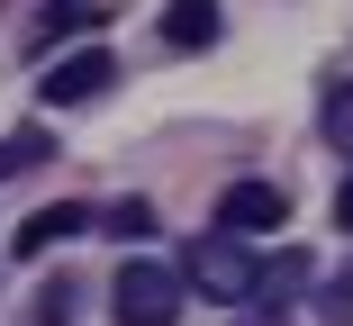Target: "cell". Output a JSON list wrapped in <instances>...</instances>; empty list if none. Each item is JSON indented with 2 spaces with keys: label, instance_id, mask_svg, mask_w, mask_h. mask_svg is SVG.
<instances>
[{
  "label": "cell",
  "instance_id": "obj_5",
  "mask_svg": "<svg viewBox=\"0 0 353 326\" xmlns=\"http://www.w3.org/2000/svg\"><path fill=\"white\" fill-rule=\"evenodd\" d=\"M218 0H163V45L172 54H199V45H218Z\"/></svg>",
  "mask_w": 353,
  "mask_h": 326
},
{
  "label": "cell",
  "instance_id": "obj_1",
  "mask_svg": "<svg viewBox=\"0 0 353 326\" xmlns=\"http://www.w3.org/2000/svg\"><path fill=\"white\" fill-rule=\"evenodd\" d=\"M181 281H190V290H208V299L227 308V299H254V290H263L272 272H263L254 254H245V236H236V227H218V236H199V245H190Z\"/></svg>",
  "mask_w": 353,
  "mask_h": 326
},
{
  "label": "cell",
  "instance_id": "obj_7",
  "mask_svg": "<svg viewBox=\"0 0 353 326\" xmlns=\"http://www.w3.org/2000/svg\"><path fill=\"white\" fill-rule=\"evenodd\" d=\"M317 127H326V145H335V154H353V82H326Z\"/></svg>",
  "mask_w": 353,
  "mask_h": 326
},
{
  "label": "cell",
  "instance_id": "obj_11",
  "mask_svg": "<svg viewBox=\"0 0 353 326\" xmlns=\"http://www.w3.org/2000/svg\"><path fill=\"white\" fill-rule=\"evenodd\" d=\"M335 227L353 236V172H344V190H335Z\"/></svg>",
  "mask_w": 353,
  "mask_h": 326
},
{
  "label": "cell",
  "instance_id": "obj_2",
  "mask_svg": "<svg viewBox=\"0 0 353 326\" xmlns=\"http://www.w3.org/2000/svg\"><path fill=\"white\" fill-rule=\"evenodd\" d=\"M181 272L172 263H145V254H136V263H118V281H109V317L118 326H172L181 317Z\"/></svg>",
  "mask_w": 353,
  "mask_h": 326
},
{
  "label": "cell",
  "instance_id": "obj_4",
  "mask_svg": "<svg viewBox=\"0 0 353 326\" xmlns=\"http://www.w3.org/2000/svg\"><path fill=\"white\" fill-rule=\"evenodd\" d=\"M281 218H290V190L281 181H227V200H218V227H236V236H263Z\"/></svg>",
  "mask_w": 353,
  "mask_h": 326
},
{
  "label": "cell",
  "instance_id": "obj_9",
  "mask_svg": "<svg viewBox=\"0 0 353 326\" xmlns=\"http://www.w3.org/2000/svg\"><path fill=\"white\" fill-rule=\"evenodd\" d=\"M109 236H154V209H145V200H118V209H109Z\"/></svg>",
  "mask_w": 353,
  "mask_h": 326
},
{
  "label": "cell",
  "instance_id": "obj_8",
  "mask_svg": "<svg viewBox=\"0 0 353 326\" xmlns=\"http://www.w3.org/2000/svg\"><path fill=\"white\" fill-rule=\"evenodd\" d=\"M37 326H73V281H46V299H37Z\"/></svg>",
  "mask_w": 353,
  "mask_h": 326
},
{
  "label": "cell",
  "instance_id": "obj_10",
  "mask_svg": "<svg viewBox=\"0 0 353 326\" xmlns=\"http://www.w3.org/2000/svg\"><path fill=\"white\" fill-rule=\"evenodd\" d=\"M28 163H46V136H10V145H0V181L28 172Z\"/></svg>",
  "mask_w": 353,
  "mask_h": 326
},
{
  "label": "cell",
  "instance_id": "obj_3",
  "mask_svg": "<svg viewBox=\"0 0 353 326\" xmlns=\"http://www.w3.org/2000/svg\"><path fill=\"white\" fill-rule=\"evenodd\" d=\"M109 82H118V54H109V45H73L63 63H46L37 100H46V109H82V100H100Z\"/></svg>",
  "mask_w": 353,
  "mask_h": 326
},
{
  "label": "cell",
  "instance_id": "obj_6",
  "mask_svg": "<svg viewBox=\"0 0 353 326\" xmlns=\"http://www.w3.org/2000/svg\"><path fill=\"white\" fill-rule=\"evenodd\" d=\"M82 227H91V209H73V200H63V209H37L19 227V254H54V245H73Z\"/></svg>",
  "mask_w": 353,
  "mask_h": 326
}]
</instances>
